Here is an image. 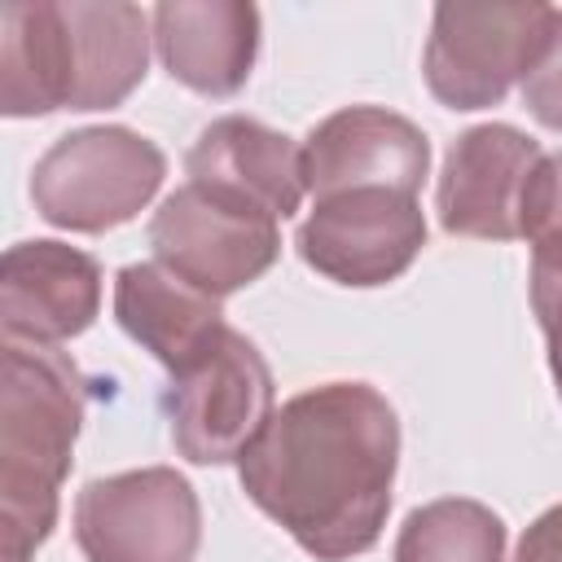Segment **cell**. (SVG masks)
Instances as JSON below:
<instances>
[{
  "mask_svg": "<svg viewBox=\"0 0 562 562\" xmlns=\"http://www.w3.org/2000/svg\"><path fill=\"white\" fill-rule=\"evenodd\" d=\"M395 470L400 417L369 382L299 391L237 461L250 505L316 562H351L382 540Z\"/></svg>",
  "mask_w": 562,
  "mask_h": 562,
  "instance_id": "cell-1",
  "label": "cell"
},
{
  "mask_svg": "<svg viewBox=\"0 0 562 562\" xmlns=\"http://www.w3.org/2000/svg\"><path fill=\"white\" fill-rule=\"evenodd\" d=\"M88 378L61 347L4 342L0 386V562H31L53 536L61 483L88 413Z\"/></svg>",
  "mask_w": 562,
  "mask_h": 562,
  "instance_id": "cell-2",
  "label": "cell"
},
{
  "mask_svg": "<svg viewBox=\"0 0 562 562\" xmlns=\"http://www.w3.org/2000/svg\"><path fill=\"white\" fill-rule=\"evenodd\" d=\"M162 176L167 154L149 136L123 123H101L66 132L40 154L31 202L53 228L105 233L136 220L162 189Z\"/></svg>",
  "mask_w": 562,
  "mask_h": 562,
  "instance_id": "cell-3",
  "label": "cell"
},
{
  "mask_svg": "<svg viewBox=\"0 0 562 562\" xmlns=\"http://www.w3.org/2000/svg\"><path fill=\"white\" fill-rule=\"evenodd\" d=\"M553 4L492 0V4H435L430 40L422 57L426 88L448 110H487L509 97L518 79L540 61Z\"/></svg>",
  "mask_w": 562,
  "mask_h": 562,
  "instance_id": "cell-4",
  "label": "cell"
},
{
  "mask_svg": "<svg viewBox=\"0 0 562 562\" xmlns=\"http://www.w3.org/2000/svg\"><path fill=\"white\" fill-rule=\"evenodd\" d=\"M277 386L263 351L224 325L215 342L171 373L162 413L171 422V443L193 465H228L241 461V452L259 439L268 426Z\"/></svg>",
  "mask_w": 562,
  "mask_h": 562,
  "instance_id": "cell-5",
  "label": "cell"
},
{
  "mask_svg": "<svg viewBox=\"0 0 562 562\" xmlns=\"http://www.w3.org/2000/svg\"><path fill=\"white\" fill-rule=\"evenodd\" d=\"M75 544L88 562H193L202 505L171 465L123 470L75 496Z\"/></svg>",
  "mask_w": 562,
  "mask_h": 562,
  "instance_id": "cell-6",
  "label": "cell"
},
{
  "mask_svg": "<svg viewBox=\"0 0 562 562\" xmlns=\"http://www.w3.org/2000/svg\"><path fill=\"white\" fill-rule=\"evenodd\" d=\"M154 263L189 281L211 299H228L259 281L281 255V228L272 215L233 202L202 184H180L149 220Z\"/></svg>",
  "mask_w": 562,
  "mask_h": 562,
  "instance_id": "cell-7",
  "label": "cell"
},
{
  "mask_svg": "<svg viewBox=\"0 0 562 562\" xmlns=\"http://www.w3.org/2000/svg\"><path fill=\"white\" fill-rule=\"evenodd\" d=\"M294 246L312 272L351 290H373L413 268L426 246V215L413 193L347 189L312 202Z\"/></svg>",
  "mask_w": 562,
  "mask_h": 562,
  "instance_id": "cell-8",
  "label": "cell"
},
{
  "mask_svg": "<svg viewBox=\"0 0 562 562\" xmlns=\"http://www.w3.org/2000/svg\"><path fill=\"white\" fill-rule=\"evenodd\" d=\"M540 158L544 149L509 123L465 127L448 145L435 184V211L443 233L474 241H514L522 189Z\"/></svg>",
  "mask_w": 562,
  "mask_h": 562,
  "instance_id": "cell-9",
  "label": "cell"
},
{
  "mask_svg": "<svg viewBox=\"0 0 562 562\" xmlns=\"http://www.w3.org/2000/svg\"><path fill=\"white\" fill-rule=\"evenodd\" d=\"M312 198L347 189H395L413 193L430 176L426 132L386 105H347L321 119L303 140Z\"/></svg>",
  "mask_w": 562,
  "mask_h": 562,
  "instance_id": "cell-10",
  "label": "cell"
},
{
  "mask_svg": "<svg viewBox=\"0 0 562 562\" xmlns=\"http://www.w3.org/2000/svg\"><path fill=\"white\" fill-rule=\"evenodd\" d=\"M101 312V263L66 241H18L0 259L4 342L57 347L79 338Z\"/></svg>",
  "mask_w": 562,
  "mask_h": 562,
  "instance_id": "cell-11",
  "label": "cell"
},
{
  "mask_svg": "<svg viewBox=\"0 0 562 562\" xmlns=\"http://www.w3.org/2000/svg\"><path fill=\"white\" fill-rule=\"evenodd\" d=\"M189 184L215 189L272 220H290L307 193L303 145L250 114H224L206 123L184 154Z\"/></svg>",
  "mask_w": 562,
  "mask_h": 562,
  "instance_id": "cell-12",
  "label": "cell"
},
{
  "mask_svg": "<svg viewBox=\"0 0 562 562\" xmlns=\"http://www.w3.org/2000/svg\"><path fill=\"white\" fill-rule=\"evenodd\" d=\"M162 70L198 97H237L259 57V9L246 0H162L154 13Z\"/></svg>",
  "mask_w": 562,
  "mask_h": 562,
  "instance_id": "cell-13",
  "label": "cell"
},
{
  "mask_svg": "<svg viewBox=\"0 0 562 562\" xmlns=\"http://www.w3.org/2000/svg\"><path fill=\"white\" fill-rule=\"evenodd\" d=\"M66 57H70V110L123 105L149 70L154 22L123 0H61Z\"/></svg>",
  "mask_w": 562,
  "mask_h": 562,
  "instance_id": "cell-14",
  "label": "cell"
},
{
  "mask_svg": "<svg viewBox=\"0 0 562 562\" xmlns=\"http://www.w3.org/2000/svg\"><path fill=\"white\" fill-rule=\"evenodd\" d=\"M114 321L167 373L193 364L228 325L220 299L193 290L162 263H127L114 277Z\"/></svg>",
  "mask_w": 562,
  "mask_h": 562,
  "instance_id": "cell-15",
  "label": "cell"
},
{
  "mask_svg": "<svg viewBox=\"0 0 562 562\" xmlns=\"http://www.w3.org/2000/svg\"><path fill=\"white\" fill-rule=\"evenodd\" d=\"M70 105L66 18L61 0L0 9V110L9 119H40Z\"/></svg>",
  "mask_w": 562,
  "mask_h": 562,
  "instance_id": "cell-16",
  "label": "cell"
},
{
  "mask_svg": "<svg viewBox=\"0 0 562 562\" xmlns=\"http://www.w3.org/2000/svg\"><path fill=\"white\" fill-rule=\"evenodd\" d=\"M395 562H505V522L483 501L439 496L404 518Z\"/></svg>",
  "mask_w": 562,
  "mask_h": 562,
  "instance_id": "cell-17",
  "label": "cell"
},
{
  "mask_svg": "<svg viewBox=\"0 0 562 562\" xmlns=\"http://www.w3.org/2000/svg\"><path fill=\"white\" fill-rule=\"evenodd\" d=\"M518 237L531 246V268L562 272V154H544L522 189Z\"/></svg>",
  "mask_w": 562,
  "mask_h": 562,
  "instance_id": "cell-18",
  "label": "cell"
},
{
  "mask_svg": "<svg viewBox=\"0 0 562 562\" xmlns=\"http://www.w3.org/2000/svg\"><path fill=\"white\" fill-rule=\"evenodd\" d=\"M522 105L531 110L540 127L562 132V9L553 13V31H549L540 61L522 79Z\"/></svg>",
  "mask_w": 562,
  "mask_h": 562,
  "instance_id": "cell-19",
  "label": "cell"
},
{
  "mask_svg": "<svg viewBox=\"0 0 562 562\" xmlns=\"http://www.w3.org/2000/svg\"><path fill=\"white\" fill-rule=\"evenodd\" d=\"M527 294H531V312L540 321V334H544V347H549V369H553L558 400H562V272L531 268L527 272Z\"/></svg>",
  "mask_w": 562,
  "mask_h": 562,
  "instance_id": "cell-20",
  "label": "cell"
},
{
  "mask_svg": "<svg viewBox=\"0 0 562 562\" xmlns=\"http://www.w3.org/2000/svg\"><path fill=\"white\" fill-rule=\"evenodd\" d=\"M514 562H562V505H549L518 540Z\"/></svg>",
  "mask_w": 562,
  "mask_h": 562,
  "instance_id": "cell-21",
  "label": "cell"
}]
</instances>
